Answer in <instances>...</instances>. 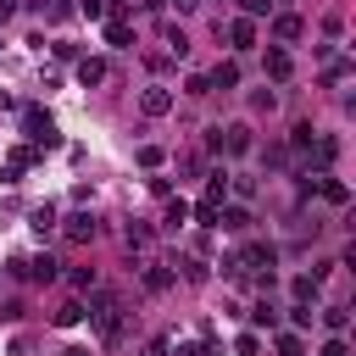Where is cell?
Returning a JSON list of instances; mask_svg holds the SVG:
<instances>
[{
    "label": "cell",
    "mask_w": 356,
    "mask_h": 356,
    "mask_svg": "<svg viewBox=\"0 0 356 356\" xmlns=\"http://www.w3.org/2000/svg\"><path fill=\"white\" fill-rule=\"evenodd\" d=\"M83 317H95V334H100V339H117V328H122V300H117V295H95Z\"/></svg>",
    "instance_id": "obj_1"
},
{
    "label": "cell",
    "mask_w": 356,
    "mask_h": 356,
    "mask_svg": "<svg viewBox=\"0 0 356 356\" xmlns=\"http://www.w3.org/2000/svg\"><path fill=\"white\" fill-rule=\"evenodd\" d=\"M217 156H245L250 150V128L245 122H228V128H211V139H206Z\"/></svg>",
    "instance_id": "obj_2"
},
{
    "label": "cell",
    "mask_w": 356,
    "mask_h": 356,
    "mask_svg": "<svg viewBox=\"0 0 356 356\" xmlns=\"http://www.w3.org/2000/svg\"><path fill=\"white\" fill-rule=\"evenodd\" d=\"M22 134H28L33 145H44V150L56 145V122H50V117H44L39 106H28V111H22Z\"/></svg>",
    "instance_id": "obj_3"
},
{
    "label": "cell",
    "mask_w": 356,
    "mask_h": 356,
    "mask_svg": "<svg viewBox=\"0 0 356 356\" xmlns=\"http://www.w3.org/2000/svg\"><path fill=\"white\" fill-rule=\"evenodd\" d=\"M139 278H145V289H150V295L172 289V273H167V261H156V256H145V261H139Z\"/></svg>",
    "instance_id": "obj_4"
},
{
    "label": "cell",
    "mask_w": 356,
    "mask_h": 356,
    "mask_svg": "<svg viewBox=\"0 0 356 356\" xmlns=\"http://www.w3.org/2000/svg\"><path fill=\"white\" fill-rule=\"evenodd\" d=\"M139 111H145V117H167V111H172V89H161V83L145 89V95H139Z\"/></svg>",
    "instance_id": "obj_5"
},
{
    "label": "cell",
    "mask_w": 356,
    "mask_h": 356,
    "mask_svg": "<svg viewBox=\"0 0 356 356\" xmlns=\"http://www.w3.org/2000/svg\"><path fill=\"white\" fill-rule=\"evenodd\" d=\"M95 234H100V222H95L89 211H72V217H67V239H72V245H89Z\"/></svg>",
    "instance_id": "obj_6"
},
{
    "label": "cell",
    "mask_w": 356,
    "mask_h": 356,
    "mask_svg": "<svg viewBox=\"0 0 356 356\" xmlns=\"http://www.w3.org/2000/svg\"><path fill=\"white\" fill-rule=\"evenodd\" d=\"M228 44H234V50H250V44H256V22H250V17H234V22H228Z\"/></svg>",
    "instance_id": "obj_7"
},
{
    "label": "cell",
    "mask_w": 356,
    "mask_h": 356,
    "mask_svg": "<svg viewBox=\"0 0 356 356\" xmlns=\"http://www.w3.org/2000/svg\"><path fill=\"white\" fill-rule=\"evenodd\" d=\"M289 72H295V61H289V50H278V44H273V50H267V78H273V83H284Z\"/></svg>",
    "instance_id": "obj_8"
},
{
    "label": "cell",
    "mask_w": 356,
    "mask_h": 356,
    "mask_svg": "<svg viewBox=\"0 0 356 356\" xmlns=\"http://www.w3.org/2000/svg\"><path fill=\"white\" fill-rule=\"evenodd\" d=\"M273 39H284V44L300 39V17H295V11H278V17H273Z\"/></svg>",
    "instance_id": "obj_9"
},
{
    "label": "cell",
    "mask_w": 356,
    "mask_h": 356,
    "mask_svg": "<svg viewBox=\"0 0 356 356\" xmlns=\"http://www.w3.org/2000/svg\"><path fill=\"white\" fill-rule=\"evenodd\" d=\"M100 78H106V61H100V56H78V83L89 89V83H100Z\"/></svg>",
    "instance_id": "obj_10"
},
{
    "label": "cell",
    "mask_w": 356,
    "mask_h": 356,
    "mask_svg": "<svg viewBox=\"0 0 356 356\" xmlns=\"http://www.w3.org/2000/svg\"><path fill=\"white\" fill-rule=\"evenodd\" d=\"M206 83L211 89H239V67L234 61H217V72H206Z\"/></svg>",
    "instance_id": "obj_11"
},
{
    "label": "cell",
    "mask_w": 356,
    "mask_h": 356,
    "mask_svg": "<svg viewBox=\"0 0 356 356\" xmlns=\"http://www.w3.org/2000/svg\"><path fill=\"white\" fill-rule=\"evenodd\" d=\"M22 273H28L33 284H50V278H56V256H33V261H22Z\"/></svg>",
    "instance_id": "obj_12"
},
{
    "label": "cell",
    "mask_w": 356,
    "mask_h": 356,
    "mask_svg": "<svg viewBox=\"0 0 356 356\" xmlns=\"http://www.w3.org/2000/svg\"><path fill=\"white\" fill-rule=\"evenodd\" d=\"M217 222H222L228 234H245V228H250V211H245V206H228V211H217Z\"/></svg>",
    "instance_id": "obj_13"
},
{
    "label": "cell",
    "mask_w": 356,
    "mask_h": 356,
    "mask_svg": "<svg viewBox=\"0 0 356 356\" xmlns=\"http://www.w3.org/2000/svg\"><path fill=\"white\" fill-rule=\"evenodd\" d=\"M317 284H323V278H312V273H300V278L289 284V289H295V306H312V300H317Z\"/></svg>",
    "instance_id": "obj_14"
},
{
    "label": "cell",
    "mask_w": 356,
    "mask_h": 356,
    "mask_svg": "<svg viewBox=\"0 0 356 356\" xmlns=\"http://www.w3.org/2000/svg\"><path fill=\"white\" fill-rule=\"evenodd\" d=\"M317 317H323V328H328V334H345V323H350V312H345V306H323Z\"/></svg>",
    "instance_id": "obj_15"
},
{
    "label": "cell",
    "mask_w": 356,
    "mask_h": 356,
    "mask_svg": "<svg viewBox=\"0 0 356 356\" xmlns=\"http://www.w3.org/2000/svg\"><path fill=\"white\" fill-rule=\"evenodd\" d=\"M33 161H39V150H28V145H11V156H6V167H11V172L33 167Z\"/></svg>",
    "instance_id": "obj_16"
},
{
    "label": "cell",
    "mask_w": 356,
    "mask_h": 356,
    "mask_svg": "<svg viewBox=\"0 0 356 356\" xmlns=\"http://www.w3.org/2000/svg\"><path fill=\"white\" fill-rule=\"evenodd\" d=\"M317 189H323V195H328V200H334V206H345V200H350V189H345V184H339V178H328V172H323V178H317Z\"/></svg>",
    "instance_id": "obj_17"
},
{
    "label": "cell",
    "mask_w": 356,
    "mask_h": 356,
    "mask_svg": "<svg viewBox=\"0 0 356 356\" xmlns=\"http://www.w3.org/2000/svg\"><path fill=\"white\" fill-rule=\"evenodd\" d=\"M28 222H33V234L44 239V234L56 228V211H50V206H33V211H28Z\"/></svg>",
    "instance_id": "obj_18"
},
{
    "label": "cell",
    "mask_w": 356,
    "mask_h": 356,
    "mask_svg": "<svg viewBox=\"0 0 356 356\" xmlns=\"http://www.w3.org/2000/svg\"><path fill=\"white\" fill-rule=\"evenodd\" d=\"M150 222H128V250H150Z\"/></svg>",
    "instance_id": "obj_19"
},
{
    "label": "cell",
    "mask_w": 356,
    "mask_h": 356,
    "mask_svg": "<svg viewBox=\"0 0 356 356\" xmlns=\"http://www.w3.org/2000/svg\"><path fill=\"white\" fill-rule=\"evenodd\" d=\"M39 17H50V22H67V17H72V0H39Z\"/></svg>",
    "instance_id": "obj_20"
},
{
    "label": "cell",
    "mask_w": 356,
    "mask_h": 356,
    "mask_svg": "<svg viewBox=\"0 0 356 356\" xmlns=\"http://www.w3.org/2000/svg\"><path fill=\"white\" fill-rule=\"evenodd\" d=\"M106 44H122V50H128V44H134V28H128V22H106Z\"/></svg>",
    "instance_id": "obj_21"
},
{
    "label": "cell",
    "mask_w": 356,
    "mask_h": 356,
    "mask_svg": "<svg viewBox=\"0 0 356 356\" xmlns=\"http://www.w3.org/2000/svg\"><path fill=\"white\" fill-rule=\"evenodd\" d=\"M289 145H295V150H312V145H317V134H312V122H295V134H289Z\"/></svg>",
    "instance_id": "obj_22"
},
{
    "label": "cell",
    "mask_w": 356,
    "mask_h": 356,
    "mask_svg": "<svg viewBox=\"0 0 356 356\" xmlns=\"http://www.w3.org/2000/svg\"><path fill=\"white\" fill-rule=\"evenodd\" d=\"M167 56H189V39H184V28H167Z\"/></svg>",
    "instance_id": "obj_23"
},
{
    "label": "cell",
    "mask_w": 356,
    "mask_h": 356,
    "mask_svg": "<svg viewBox=\"0 0 356 356\" xmlns=\"http://www.w3.org/2000/svg\"><path fill=\"white\" fill-rule=\"evenodd\" d=\"M78 317H83V300H67V306H61V312H56V323H61V328H72V323H78Z\"/></svg>",
    "instance_id": "obj_24"
},
{
    "label": "cell",
    "mask_w": 356,
    "mask_h": 356,
    "mask_svg": "<svg viewBox=\"0 0 356 356\" xmlns=\"http://www.w3.org/2000/svg\"><path fill=\"white\" fill-rule=\"evenodd\" d=\"M250 323H256V328H273V323H278V312H273V300H261V306L250 312Z\"/></svg>",
    "instance_id": "obj_25"
},
{
    "label": "cell",
    "mask_w": 356,
    "mask_h": 356,
    "mask_svg": "<svg viewBox=\"0 0 356 356\" xmlns=\"http://www.w3.org/2000/svg\"><path fill=\"white\" fill-rule=\"evenodd\" d=\"M278 356H306V345H300V334H278Z\"/></svg>",
    "instance_id": "obj_26"
},
{
    "label": "cell",
    "mask_w": 356,
    "mask_h": 356,
    "mask_svg": "<svg viewBox=\"0 0 356 356\" xmlns=\"http://www.w3.org/2000/svg\"><path fill=\"white\" fill-rule=\"evenodd\" d=\"M178 222H189V206L184 200H167V228H178Z\"/></svg>",
    "instance_id": "obj_27"
},
{
    "label": "cell",
    "mask_w": 356,
    "mask_h": 356,
    "mask_svg": "<svg viewBox=\"0 0 356 356\" xmlns=\"http://www.w3.org/2000/svg\"><path fill=\"white\" fill-rule=\"evenodd\" d=\"M250 106H256V111H273V106H278V95H273V89H256V95H250Z\"/></svg>",
    "instance_id": "obj_28"
},
{
    "label": "cell",
    "mask_w": 356,
    "mask_h": 356,
    "mask_svg": "<svg viewBox=\"0 0 356 356\" xmlns=\"http://www.w3.org/2000/svg\"><path fill=\"white\" fill-rule=\"evenodd\" d=\"M139 167H161V145H139Z\"/></svg>",
    "instance_id": "obj_29"
},
{
    "label": "cell",
    "mask_w": 356,
    "mask_h": 356,
    "mask_svg": "<svg viewBox=\"0 0 356 356\" xmlns=\"http://www.w3.org/2000/svg\"><path fill=\"white\" fill-rule=\"evenodd\" d=\"M239 11H245V17H250V22H256V17H261V11H273V0H239Z\"/></svg>",
    "instance_id": "obj_30"
},
{
    "label": "cell",
    "mask_w": 356,
    "mask_h": 356,
    "mask_svg": "<svg viewBox=\"0 0 356 356\" xmlns=\"http://www.w3.org/2000/svg\"><path fill=\"white\" fill-rule=\"evenodd\" d=\"M189 95H211V83H206V72H189V83H184Z\"/></svg>",
    "instance_id": "obj_31"
},
{
    "label": "cell",
    "mask_w": 356,
    "mask_h": 356,
    "mask_svg": "<svg viewBox=\"0 0 356 356\" xmlns=\"http://www.w3.org/2000/svg\"><path fill=\"white\" fill-rule=\"evenodd\" d=\"M339 156V139H317V161H334Z\"/></svg>",
    "instance_id": "obj_32"
},
{
    "label": "cell",
    "mask_w": 356,
    "mask_h": 356,
    "mask_svg": "<svg viewBox=\"0 0 356 356\" xmlns=\"http://www.w3.org/2000/svg\"><path fill=\"white\" fill-rule=\"evenodd\" d=\"M72 284L78 289H95V267H72Z\"/></svg>",
    "instance_id": "obj_33"
},
{
    "label": "cell",
    "mask_w": 356,
    "mask_h": 356,
    "mask_svg": "<svg viewBox=\"0 0 356 356\" xmlns=\"http://www.w3.org/2000/svg\"><path fill=\"white\" fill-rule=\"evenodd\" d=\"M312 317H317L312 306H295V312H289V323H295V328H312Z\"/></svg>",
    "instance_id": "obj_34"
},
{
    "label": "cell",
    "mask_w": 356,
    "mask_h": 356,
    "mask_svg": "<svg viewBox=\"0 0 356 356\" xmlns=\"http://www.w3.org/2000/svg\"><path fill=\"white\" fill-rule=\"evenodd\" d=\"M72 11H83V17H106V0H78Z\"/></svg>",
    "instance_id": "obj_35"
},
{
    "label": "cell",
    "mask_w": 356,
    "mask_h": 356,
    "mask_svg": "<svg viewBox=\"0 0 356 356\" xmlns=\"http://www.w3.org/2000/svg\"><path fill=\"white\" fill-rule=\"evenodd\" d=\"M317 356H345V339H339V334H334V339H328V345H323V350H317Z\"/></svg>",
    "instance_id": "obj_36"
},
{
    "label": "cell",
    "mask_w": 356,
    "mask_h": 356,
    "mask_svg": "<svg viewBox=\"0 0 356 356\" xmlns=\"http://www.w3.org/2000/svg\"><path fill=\"white\" fill-rule=\"evenodd\" d=\"M145 356H167V339H150V345H145Z\"/></svg>",
    "instance_id": "obj_37"
},
{
    "label": "cell",
    "mask_w": 356,
    "mask_h": 356,
    "mask_svg": "<svg viewBox=\"0 0 356 356\" xmlns=\"http://www.w3.org/2000/svg\"><path fill=\"white\" fill-rule=\"evenodd\" d=\"M17 17V0H0V22H11Z\"/></svg>",
    "instance_id": "obj_38"
},
{
    "label": "cell",
    "mask_w": 356,
    "mask_h": 356,
    "mask_svg": "<svg viewBox=\"0 0 356 356\" xmlns=\"http://www.w3.org/2000/svg\"><path fill=\"white\" fill-rule=\"evenodd\" d=\"M172 6H178V11H195V6H200V0H172Z\"/></svg>",
    "instance_id": "obj_39"
},
{
    "label": "cell",
    "mask_w": 356,
    "mask_h": 356,
    "mask_svg": "<svg viewBox=\"0 0 356 356\" xmlns=\"http://www.w3.org/2000/svg\"><path fill=\"white\" fill-rule=\"evenodd\" d=\"M61 356H89V350H83V345H67V350H61Z\"/></svg>",
    "instance_id": "obj_40"
}]
</instances>
